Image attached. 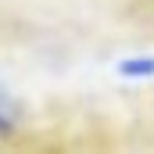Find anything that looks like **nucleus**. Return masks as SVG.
<instances>
[{
  "label": "nucleus",
  "mask_w": 154,
  "mask_h": 154,
  "mask_svg": "<svg viewBox=\"0 0 154 154\" xmlns=\"http://www.w3.org/2000/svg\"><path fill=\"white\" fill-rule=\"evenodd\" d=\"M18 122H22V108H18V100L7 97V93L0 90V140L11 136V133L18 129Z\"/></svg>",
  "instance_id": "nucleus-1"
},
{
  "label": "nucleus",
  "mask_w": 154,
  "mask_h": 154,
  "mask_svg": "<svg viewBox=\"0 0 154 154\" xmlns=\"http://www.w3.org/2000/svg\"><path fill=\"white\" fill-rule=\"evenodd\" d=\"M118 72L129 75V79H151L154 75V57H133V61H122Z\"/></svg>",
  "instance_id": "nucleus-2"
}]
</instances>
